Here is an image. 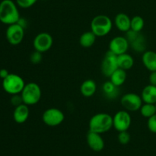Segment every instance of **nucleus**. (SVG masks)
<instances>
[{
    "instance_id": "423d86ee",
    "label": "nucleus",
    "mask_w": 156,
    "mask_h": 156,
    "mask_svg": "<svg viewBox=\"0 0 156 156\" xmlns=\"http://www.w3.org/2000/svg\"><path fill=\"white\" fill-rule=\"evenodd\" d=\"M65 119V115L58 108H49L44 112L42 120L45 125L55 127L62 123Z\"/></svg>"
},
{
    "instance_id": "9b49d317",
    "label": "nucleus",
    "mask_w": 156,
    "mask_h": 156,
    "mask_svg": "<svg viewBox=\"0 0 156 156\" xmlns=\"http://www.w3.org/2000/svg\"><path fill=\"white\" fill-rule=\"evenodd\" d=\"M5 37L9 44L12 45H18L24 39V28L18 23L10 24L6 29Z\"/></svg>"
},
{
    "instance_id": "393cba45",
    "label": "nucleus",
    "mask_w": 156,
    "mask_h": 156,
    "mask_svg": "<svg viewBox=\"0 0 156 156\" xmlns=\"http://www.w3.org/2000/svg\"><path fill=\"white\" fill-rule=\"evenodd\" d=\"M145 25L144 19L140 15H136L131 18L130 30L136 32H141Z\"/></svg>"
},
{
    "instance_id": "20e7f679",
    "label": "nucleus",
    "mask_w": 156,
    "mask_h": 156,
    "mask_svg": "<svg viewBox=\"0 0 156 156\" xmlns=\"http://www.w3.org/2000/svg\"><path fill=\"white\" fill-rule=\"evenodd\" d=\"M21 95L24 104L27 106H34L41 100L42 91L37 84L30 82L25 84Z\"/></svg>"
},
{
    "instance_id": "a878e982",
    "label": "nucleus",
    "mask_w": 156,
    "mask_h": 156,
    "mask_svg": "<svg viewBox=\"0 0 156 156\" xmlns=\"http://www.w3.org/2000/svg\"><path fill=\"white\" fill-rule=\"evenodd\" d=\"M117 139H118L119 142L122 145H126L130 142V135L127 131L120 132H119L118 136H117Z\"/></svg>"
},
{
    "instance_id": "c756f323",
    "label": "nucleus",
    "mask_w": 156,
    "mask_h": 156,
    "mask_svg": "<svg viewBox=\"0 0 156 156\" xmlns=\"http://www.w3.org/2000/svg\"><path fill=\"white\" fill-rule=\"evenodd\" d=\"M10 101H11V103H12V105H13L15 107H16V106H20V105H21V104L24 103L21 94L12 95V97H11Z\"/></svg>"
},
{
    "instance_id": "7ed1b4c3",
    "label": "nucleus",
    "mask_w": 156,
    "mask_h": 156,
    "mask_svg": "<svg viewBox=\"0 0 156 156\" xmlns=\"http://www.w3.org/2000/svg\"><path fill=\"white\" fill-rule=\"evenodd\" d=\"M113 22L111 18L105 15H98L94 17L91 22V31L99 38L105 37L111 32Z\"/></svg>"
},
{
    "instance_id": "cd10ccee",
    "label": "nucleus",
    "mask_w": 156,
    "mask_h": 156,
    "mask_svg": "<svg viewBox=\"0 0 156 156\" xmlns=\"http://www.w3.org/2000/svg\"><path fill=\"white\" fill-rule=\"evenodd\" d=\"M17 6L22 9H28L33 6L37 0H15Z\"/></svg>"
},
{
    "instance_id": "412c9836",
    "label": "nucleus",
    "mask_w": 156,
    "mask_h": 156,
    "mask_svg": "<svg viewBox=\"0 0 156 156\" xmlns=\"http://www.w3.org/2000/svg\"><path fill=\"white\" fill-rule=\"evenodd\" d=\"M102 90L108 99H114L119 95V87L114 85L111 81H106L102 86Z\"/></svg>"
},
{
    "instance_id": "ddd939ff",
    "label": "nucleus",
    "mask_w": 156,
    "mask_h": 156,
    "mask_svg": "<svg viewBox=\"0 0 156 156\" xmlns=\"http://www.w3.org/2000/svg\"><path fill=\"white\" fill-rule=\"evenodd\" d=\"M129 47V44L125 36L114 37L109 43V50L117 56L127 53Z\"/></svg>"
},
{
    "instance_id": "a211bd4d",
    "label": "nucleus",
    "mask_w": 156,
    "mask_h": 156,
    "mask_svg": "<svg viewBox=\"0 0 156 156\" xmlns=\"http://www.w3.org/2000/svg\"><path fill=\"white\" fill-rule=\"evenodd\" d=\"M141 97L143 102L146 103H156V86L149 85L143 88L141 93Z\"/></svg>"
},
{
    "instance_id": "9d476101",
    "label": "nucleus",
    "mask_w": 156,
    "mask_h": 156,
    "mask_svg": "<svg viewBox=\"0 0 156 156\" xmlns=\"http://www.w3.org/2000/svg\"><path fill=\"white\" fill-rule=\"evenodd\" d=\"M132 119L128 111L120 110L113 116V127L118 132L127 131L131 125Z\"/></svg>"
},
{
    "instance_id": "473e14b6",
    "label": "nucleus",
    "mask_w": 156,
    "mask_h": 156,
    "mask_svg": "<svg viewBox=\"0 0 156 156\" xmlns=\"http://www.w3.org/2000/svg\"><path fill=\"white\" fill-rule=\"evenodd\" d=\"M17 23H18V24H19L20 25H21V27L24 28H25L26 25H27V21H26V20L23 19V18H20V19L18 20V21Z\"/></svg>"
},
{
    "instance_id": "bb28decb",
    "label": "nucleus",
    "mask_w": 156,
    "mask_h": 156,
    "mask_svg": "<svg viewBox=\"0 0 156 156\" xmlns=\"http://www.w3.org/2000/svg\"><path fill=\"white\" fill-rule=\"evenodd\" d=\"M43 54L41 52L35 50L32 52L30 55V61L33 64H38L42 61Z\"/></svg>"
},
{
    "instance_id": "7c9ffc66",
    "label": "nucleus",
    "mask_w": 156,
    "mask_h": 156,
    "mask_svg": "<svg viewBox=\"0 0 156 156\" xmlns=\"http://www.w3.org/2000/svg\"><path fill=\"white\" fill-rule=\"evenodd\" d=\"M149 84L153 86H156V71L151 72L149 76Z\"/></svg>"
},
{
    "instance_id": "2eb2a0df",
    "label": "nucleus",
    "mask_w": 156,
    "mask_h": 156,
    "mask_svg": "<svg viewBox=\"0 0 156 156\" xmlns=\"http://www.w3.org/2000/svg\"><path fill=\"white\" fill-rule=\"evenodd\" d=\"M29 106L23 103L15 108L13 112V119L18 124H23L28 119L30 116Z\"/></svg>"
},
{
    "instance_id": "72a5a7b5",
    "label": "nucleus",
    "mask_w": 156,
    "mask_h": 156,
    "mask_svg": "<svg viewBox=\"0 0 156 156\" xmlns=\"http://www.w3.org/2000/svg\"><path fill=\"white\" fill-rule=\"evenodd\" d=\"M155 107H156V103H155Z\"/></svg>"
},
{
    "instance_id": "0eeeda50",
    "label": "nucleus",
    "mask_w": 156,
    "mask_h": 156,
    "mask_svg": "<svg viewBox=\"0 0 156 156\" xmlns=\"http://www.w3.org/2000/svg\"><path fill=\"white\" fill-rule=\"evenodd\" d=\"M120 103L125 110L128 112H136L140 110L143 101L141 96L135 93H127L123 95Z\"/></svg>"
},
{
    "instance_id": "6ab92c4d",
    "label": "nucleus",
    "mask_w": 156,
    "mask_h": 156,
    "mask_svg": "<svg viewBox=\"0 0 156 156\" xmlns=\"http://www.w3.org/2000/svg\"><path fill=\"white\" fill-rule=\"evenodd\" d=\"M97 90V84L95 81L91 79L85 80L82 82L80 87V92L85 97H91L95 93Z\"/></svg>"
},
{
    "instance_id": "f3484780",
    "label": "nucleus",
    "mask_w": 156,
    "mask_h": 156,
    "mask_svg": "<svg viewBox=\"0 0 156 156\" xmlns=\"http://www.w3.org/2000/svg\"><path fill=\"white\" fill-rule=\"evenodd\" d=\"M142 61L144 67L149 71H156V52L153 50H146L143 53Z\"/></svg>"
},
{
    "instance_id": "f257e3e1",
    "label": "nucleus",
    "mask_w": 156,
    "mask_h": 156,
    "mask_svg": "<svg viewBox=\"0 0 156 156\" xmlns=\"http://www.w3.org/2000/svg\"><path fill=\"white\" fill-rule=\"evenodd\" d=\"M18 6L12 0H2L0 2V21L8 26L15 24L20 19Z\"/></svg>"
},
{
    "instance_id": "c85d7f7f",
    "label": "nucleus",
    "mask_w": 156,
    "mask_h": 156,
    "mask_svg": "<svg viewBox=\"0 0 156 156\" xmlns=\"http://www.w3.org/2000/svg\"><path fill=\"white\" fill-rule=\"evenodd\" d=\"M147 126L149 131L156 134V114L148 119Z\"/></svg>"
},
{
    "instance_id": "4468645a",
    "label": "nucleus",
    "mask_w": 156,
    "mask_h": 156,
    "mask_svg": "<svg viewBox=\"0 0 156 156\" xmlns=\"http://www.w3.org/2000/svg\"><path fill=\"white\" fill-rule=\"evenodd\" d=\"M101 135L91 131H88L87 134V143L93 151H101L105 148V141Z\"/></svg>"
},
{
    "instance_id": "dca6fc26",
    "label": "nucleus",
    "mask_w": 156,
    "mask_h": 156,
    "mask_svg": "<svg viewBox=\"0 0 156 156\" xmlns=\"http://www.w3.org/2000/svg\"><path fill=\"white\" fill-rule=\"evenodd\" d=\"M131 18L125 13H119L114 18L116 28L121 32H127L130 30Z\"/></svg>"
},
{
    "instance_id": "4be33fe9",
    "label": "nucleus",
    "mask_w": 156,
    "mask_h": 156,
    "mask_svg": "<svg viewBox=\"0 0 156 156\" xmlns=\"http://www.w3.org/2000/svg\"><path fill=\"white\" fill-rule=\"evenodd\" d=\"M126 78H127V73L126 70L118 68L110 76V81H111L115 86L120 87L126 82Z\"/></svg>"
},
{
    "instance_id": "1a4fd4ad",
    "label": "nucleus",
    "mask_w": 156,
    "mask_h": 156,
    "mask_svg": "<svg viewBox=\"0 0 156 156\" xmlns=\"http://www.w3.org/2000/svg\"><path fill=\"white\" fill-rule=\"evenodd\" d=\"M118 68L117 56L108 50V51H107L104 56L101 64V70L102 74L107 77H110L111 74Z\"/></svg>"
},
{
    "instance_id": "f8f14e48",
    "label": "nucleus",
    "mask_w": 156,
    "mask_h": 156,
    "mask_svg": "<svg viewBox=\"0 0 156 156\" xmlns=\"http://www.w3.org/2000/svg\"><path fill=\"white\" fill-rule=\"evenodd\" d=\"M53 44L51 35L47 32H41L37 35L33 41V47L35 50L44 53L50 50Z\"/></svg>"
},
{
    "instance_id": "aec40b11",
    "label": "nucleus",
    "mask_w": 156,
    "mask_h": 156,
    "mask_svg": "<svg viewBox=\"0 0 156 156\" xmlns=\"http://www.w3.org/2000/svg\"><path fill=\"white\" fill-rule=\"evenodd\" d=\"M117 64L119 68L126 71L133 67L134 58L129 54H123L117 56Z\"/></svg>"
},
{
    "instance_id": "b1692460",
    "label": "nucleus",
    "mask_w": 156,
    "mask_h": 156,
    "mask_svg": "<svg viewBox=\"0 0 156 156\" xmlns=\"http://www.w3.org/2000/svg\"><path fill=\"white\" fill-rule=\"evenodd\" d=\"M140 113H141V115L143 116V117L149 119V118L152 117V116H153L154 115L156 114L155 104L146 103V102H143L141 108H140Z\"/></svg>"
},
{
    "instance_id": "f03ea898",
    "label": "nucleus",
    "mask_w": 156,
    "mask_h": 156,
    "mask_svg": "<svg viewBox=\"0 0 156 156\" xmlns=\"http://www.w3.org/2000/svg\"><path fill=\"white\" fill-rule=\"evenodd\" d=\"M89 131L102 134L111 130L113 127V116L108 113H99L94 114L90 119Z\"/></svg>"
},
{
    "instance_id": "2f4dec72",
    "label": "nucleus",
    "mask_w": 156,
    "mask_h": 156,
    "mask_svg": "<svg viewBox=\"0 0 156 156\" xmlns=\"http://www.w3.org/2000/svg\"><path fill=\"white\" fill-rule=\"evenodd\" d=\"M9 72L7 69L2 68L0 70V78H1L2 80H3V79H5V77H7V76H9Z\"/></svg>"
},
{
    "instance_id": "5701e85b",
    "label": "nucleus",
    "mask_w": 156,
    "mask_h": 156,
    "mask_svg": "<svg viewBox=\"0 0 156 156\" xmlns=\"http://www.w3.org/2000/svg\"><path fill=\"white\" fill-rule=\"evenodd\" d=\"M96 38L97 36L91 31L85 32L81 35L79 38V44L82 47L88 48L93 46V44L95 43Z\"/></svg>"
},
{
    "instance_id": "6e6552de",
    "label": "nucleus",
    "mask_w": 156,
    "mask_h": 156,
    "mask_svg": "<svg viewBox=\"0 0 156 156\" xmlns=\"http://www.w3.org/2000/svg\"><path fill=\"white\" fill-rule=\"evenodd\" d=\"M126 38L133 50L139 53H144L146 48V40L141 32H136L132 30L126 32Z\"/></svg>"
},
{
    "instance_id": "39448f33",
    "label": "nucleus",
    "mask_w": 156,
    "mask_h": 156,
    "mask_svg": "<svg viewBox=\"0 0 156 156\" xmlns=\"http://www.w3.org/2000/svg\"><path fill=\"white\" fill-rule=\"evenodd\" d=\"M24 79L15 73H9V76L2 80V88L10 95L21 94L25 86Z\"/></svg>"
}]
</instances>
